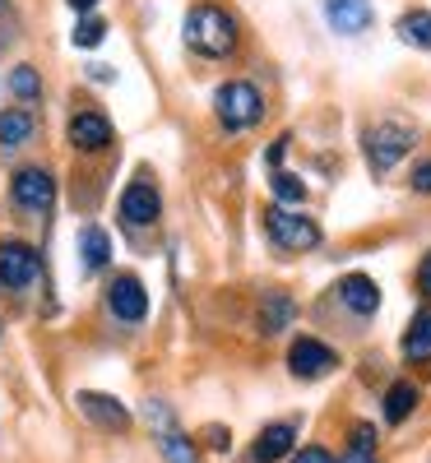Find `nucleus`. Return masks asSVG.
<instances>
[{
    "mask_svg": "<svg viewBox=\"0 0 431 463\" xmlns=\"http://www.w3.org/2000/svg\"><path fill=\"white\" fill-rule=\"evenodd\" d=\"M237 19H232L223 5H190L186 14V47L205 61H223L237 52Z\"/></svg>",
    "mask_w": 431,
    "mask_h": 463,
    "instance_id": "obj_1",
    "label": "nucleus"
},
{
    "mask_svg": "<svg viewBox=\"0 0 431 463\" xmlns=\"http://www.w3.org/2000/svg\"><path fill=\"white\" fill-rule=\"evenodd\" d=\"M214 107H218V121H223L227 130H251L260 116H264V98H260V89L246 84V80L223 84V89L214 93Z\"/></svg>",
    "mask_w": 431,
    "mask_h": 463,
    "instance_id": "obj_2",
    "label": "nucleus"
},
{
    "mask_svg": "<svg viewBox=\"0 0 431 463\" xmlns=\"http://www.w3.org/2000/svg\"><path fill=\"white\" fill-rule=\"evenodd\" d=\"M264 227H269L273 246H283V250H311V246H321V227L311 222L306 213H292L283 204H273L264 213Z\"/></svg>",
    "mask_w": 431,
    "mask_h": 463,
    "instance_id": "obj_3",
    "label": "nucleus"
},
{
    "mask_svg": "<svg viewBox=\"0 0 431 463\" xmlns=\"http://www.w3.org/2000/svg\"><path fill=\"white\" fill-rule=\"evenodd\" d=\"M408 148H413V130L399 126V121H380V126L367 130V163H371L376 176L395 167Z\"/></svg>",
    "mask_w": 431,
    "mask_h": 463,
    "instance_id": "obj_4",
    "label": "nucleus"
},
{
    "mask_svg": "<svg viewBox=\"0 0 431 463\" xmlns=\"http://www.w3.org/2000/svg\"><path fill=\"white\" fill-rule=\"evenodd\" d=\"M10 195H14V204L28 209V213H47L52 200H56V181H52V172H43V167H19L14 181H10Z\"/></svg>",
    "mask_w": 431,
    "mask_h": 463,
    "instance_id": "obj_5",
    "label": "nucleus"
},
{
    "mask_svg": "<svg viewBox=\"0 0 431 463\" xmlns=\"http://www.w3.org/2000/svg\"><path fill=\"white\" fill-rule=\"evenodd\" d=\"M288 366H292L297 380H321V375H330V371L339 366V357L330 353L321 338H297V343L288 347Z\"/></svg>",
    "mask_w": 431,
    "mask_h": 463,
    "instance_id": "obj_6",
    "label": "nucleus"
},
{
    "mask_svg": "<svg viewBox=\"0 0 431 463\" xmlns=\"http://www.w3.org/2000/svg\"><path fill=\"white\" fill-rule=\"evenodd\" d=\"M37 279V255L24 241H0V283L5 288H28Z\"/></svg>",
    "mask_w": 431,
    "mask_h": 463,
    "instance_id": "obj_7",
    "label": "nucleus"
},
{
    "mask_svg": "<svg viewBox=\"0 0 431 463\" xmlns=\"http://www.w3.org/2000/svg\"><path fill=\"white\" fill-rule=\"evenodd\" d=\"M325 19H330V28H334V33L358 37V33H367V28H371L376 10H371V0H325Z\"/></svg>",
    "mask_w": 431,
    "mask_h": 463,
    "instance_id": "obj_8",
    "label": "nucleus"
},
{
    "mask_svg": "<svg viewBox=\"0 0 431 463\" xmlns=\"http://www.w3.org/2000/svg\"><path fill=\"white\" fill-rule=\"evenodd\" d=\"M107 306L116 311V320H144V311H148V292H144V283H139L135 274H121V279L107 288Z\"/></svg>",
    "mask_w": 431,
    "mask_h": 463,
    "instance_id": "obj_9",
    "label": "nucleus"
},
{
    "mask_svg": "<svg viewBox=\"0 0 431 463\" xmlns=\"http://www.w3.org/2000/svg\"><path fill=\"white\" fill-rule=\"evenodd\" d=\"M70 144L84 148V153L107 148V144H111V121H107V116H98V111H80V116L70 121Z\"/></svg>",
    "mask_w": 431,
    "mask_h": 463,
    "instance_id": "obj_10",
    "label": "nucleus"
},
{
    "mask_svg": "<svg viewBox=\"0 0 431 463\" xmlns=\"http://www.w3.org/2000/svg\"><path fill=\"white\" fill-rule=\"evenodd\" d=\"M158 209H163V200H158V190H153L148 181H135L126 195H121V218L135 222V227L153 222V218H158Z\"/></svg>",
    "mask_w": 431,
    "mask_h": 463,
    "instance_id": "obj_11",
    "label": "nucleus"
},
{
    "mask_svg": "<svg viewBox=\"0 0 431 463\" xmlns=\"http://www.w3.org/2000/svg\"><path fill=\"white\" fill-rule=\"evenodd\" d=\"M339 301L348 306V311H358V316H376V306H380V292L367 274H348L339 283Z\"/></svg>",
    "mask_w": 431,
    "mask_h": 463,
    "instance_id": "obj_12",
    "label": "nucleus"
},
{
    "mask_svg": "<svg viewBox=\"0 0 431 463\" xmlns=\"http://www.w3.org/2000/svg\"><path fill=\"white\" fill-rule=\"evenodd\" d=\"M80 412L93 417L98 427H111V431H121L126 421H130V412L116 403V399H107V394H80Z\"/></svg>",
    "mask_w": 431,
    "mask_h": 463,
    "instance_id": "obj_13",
    "label": "nucleus"
},
{
    "mask_svg": "<svg viewBox=\"0 0 431 463\" xmlns=\"http://www.w3.org/2000/svg\"><path fill=\"white\" fill-rule=\"evenodd\" d=\"M292 427L288 421H273V427H264L260 431V440H255V463H279L288 449H292Z\"/></svg>",
    "mask_w": 431,
    "mask_h": 463,
    "instance_id": "obj_14",
    "label": "nucleus"
},
{
    "mask_svg": "<svg viewBox=\"0 0 431 463\" xmlns=\"http://www.w3.org/2000/svg\"><path fill=\"white\" fill-rule=\"evenodd\" d=\"M404 357H413V362H426L431 357V311H417L413 316V325L404 334Z\"/></svg>",
    "mask_w": 431,
    "mask_h": 463,
    "instance_id": "obj_15",
    "label": "nucleus"
},
{
    "mask_svg": "<svg viewBox=\"0 0 431 463\" xmlns=\"http://www.w3.org/2000/svg\"><path fill=\"white\" fill-rule=\"evenodd\" d=\"M80 255H84V269H89V274H98V269L107 264L111 241H107L102 227H84V232H80Z\"/></svg>",
    "mask_w": 431,
    "mask_h": 463,
    "instance_id": "obj_16",
    "label": "nucleus"
},
{
    "mask_svg": "<svg viewBox=\"0 0 431 463\" xmlns=\"http://www.w3.org/2000/svg\"><path fill=\"white\" fill-rule=\"evenodd\" d=\"M33 139V116L28 111H0V144L5 148H19V144H28Z\"/></svg>",
    "mask_w": 431,
    "mask_h": 463,
    "instance_id": "obj_17",
    "label": "nucleus"
},
{
    "mask_svg": "<svg viewBox=\"0 0 431 463\" xmlns=\"http://www.w3.org/2000/svg\"><path fill=\"white\" fill-rule=\"evenodd\" d=\"M158 449L168 454V463H200V449H195V440H190V436H181L177 427L158 431Z\"/></svg>",
    "mask_w": 431,
    "mask_h": 463,
    "instance_id": "obj_18",
    "label": "nucleus"
},
{
    "mask_svg": "<svg viewBox=\"0 0 431 463\" xmlns=\"http://www.w3.org/2000/svg\"><path fill=\"white\" fill-rule=\"evenodd\" d=\"M399 37L408 47H426L431 52V10H408L399 19Z\"/></svg>",
    "mask_w": 431,
    "mask_h": 463,
    "instance_id": "obj_19",
    "label": "nucleus"
},
{
    "mask_svg": "<svg viewBox=\"0 0 431 463\" xmlns=\"http://www.w3.org/2000/svg\"><path fill=\"white\" fill-rule=\"evenodd\" d=\"M413 403H417V390H413L408 380H399L395 390L385 394V421H404L413 412Z\"/></svg>",
    "mask_w": 431,
    "mask_h": 463,
    "instance_id": "obj_20",
    "label": "nucleus"
},
{
    "mask_svg": "<svg viewBox=\"0 0 431 463\" xmlns=\"http://www.w3.org/2000/svg\"><path fill=\"white\" fill-rule=\"evenodd\" d=\"M288 320H292V301H288L283 292L264 297V311H260V325H264V334H279Z\"/></svg>",
    "mask_w": 431,
    "mask_h": 463,
    "instance_id": "obj_21",
    "label": "nucleus"
},
{
    "mask_svg": "<svg viewBox=\"0 0 431 463\" xmlns=\"http://www.w3.org/2000/svg\"><path fill=\"white\" fill-rule=\"evenodd\" d=\"M10 89H14L24 102H33L37 93H43V80H37V70H33V65H14V74H10Z\"/></svg>",
    "mask_w": 431,
    "mask_h": 463,
    "instance_id": "obj_22",
    "label": "nucleus"
},
{
    "mask_svg": "<svg viewBox=\"0 0 431 463\" xmlns=\"http://www.w3.org/2000/svg\"><path fill=\"white\" fill-rule=\"evenodd\" d=\"M269 185H273V195H279L283 204H302V200H306V185H302L292 172H273Z\"/></svg>",
    "mask_w": 431,
    "mask_h": 463,
    "instance_id": "obj_23",
    "label": "nucleus"
},
{
    "mask_svg": "<svg viewBox=\"0 0 431 463\" xmlns=\"http://www.w3.org/2000/svg\"><path fill=\"white\" fill-rule=\"evenodd\" d=\"M102 37H107V24H102V19H80V28H74V47L93 52Z\"/></svg>",
    "mask_w": 431,
    "mask_h": 463,
    "instance_id": "obj_24",
    "label": "nucleus"
},
{
    "mask_svg": "<svg viewBox=\"0 0 431 463\" xmlns=\"http://www.w3.org/2000/svg\"><path fill=\"white\" fill-rule=\"evenodd\" d=\"M413 190L431 195V163H417V167H413Z\"/></svg>",
    "mask_w": 431,
    "mask_h": 463,
    "instance_id": "obj_25",
    "label": "nucleus"
},
{
    "mask_svg": "<svg viewBox=\"0 0 431 463\" xmlns=\"http://www.w3.org/2000/svg\"><path fill=\"white\" fill-rule=\"evenodd\" d=\"M352 449H371L376 454V431L371 427H358V431H352Z\"/></svg>",
    "mask_w": 431,
    "mask_h": 463,
    "instance_id": "obj_26",
    "label": "nucleus"
},
{
    "mask_svg": "<svg viewBox=\"0 0 431 463\" xmlns=\"http://www.w3.org/2000/svg\"><path fill=\"white\" fill-rule=\"evenodd\" d=\"M292 463H334V458H330V449H321V445H311V449H302V454H297Z\"/></svg>",
    "mask_w": 431,
    "mask_h": 463,
    "instance_id": "obj_27",
    "label": "nucleus"
},
{
    "mask_svg": "<svg viewBox=\"0 0 431 463\" xmlns=\"http://www.w3.org/2000/svg\"><path fill=\"white\" fill-rule=\"evenodd\" d=\"M417 283H422V292L431 297V255L422 260V269H417Z\"/></svg>",
    "mask_w": 431,
    "mask_h": 463,
    "instance_id": "obj_28",
    "label": "nucleus"
},
{
    "mask_svg": "<svg viewBox=\"0 0 431 463\" xmlns=\"http://www.w3.org/2000/svg\"><path fill=\"white\" fill-rule=\"evenodd\" d=\"M343 463H376V454H371V449H348Z\"/></svg>",
    "mask_w": 431,
    "mask_h": 463,
    "instance_id": "obj_29",
    "label": "nucleus"
},
{
    "mask_svg": "<svg viewBox=\"0 0 431 463\" xmlns=\"http://www.w3.org/2000/svg\"><path fill=\"white\" fill-rule=\"evenodd\" d=\"M283 148H288V139H279V144L269 148V167H279V163H283Z\"/></svg>",
    "mask_w": 431,
    "mask_h": 463,
    "instance_id": "obj_30",
    "label": "nucleus"
},
{
    "mask_svg": "<svg viewBox=\"0 0 431 463\" xmlns=\"http://www.w3.org/2000/svg\"><path fill=\"white\" fill-rule=\"evenodd\" d=\"M209 445H214V449H227V436H223L218 427H209Z\"/></svg>",
    "mask_w": 431,
    "mask_h": 463,
    "instance_id": "obj_31",
    "label": "nucleus"
},
{
    "mask_svg": "<svg viewBox=\"0 0 431 463\" xmlns=\"http://www.w3.org/2000/svg\"><path fill=\"white\" fill-rule=\"evenodd\" d=\"M93 5H98V0H70V10H80V14H89Z\"/></svg>",
    "mask_w": 431,
    "mask_h": 463,
    "instance_id": "obj_32",
    "label": "nucleus"
}]
</instances>
